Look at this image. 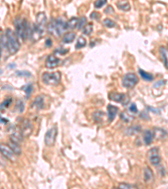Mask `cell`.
I'll use <instances>...</instances> for the list:
<instances>
[{"mask_svg":"<svg viewBox=\"0 0 168 189\" xmlns=\"http://www.w3.org/2000/svg\"><path fill=\"white\" fill-rule=\"evenodd\" d=\"M14 26L16 30V35L20 37L21 40H26L30 38L31 34V27L28 21L23 18L18 17L14 20Z\"/></svg>","mask_w":168,"mask_h":189,"instance_id":"1","label":"cell"},{"mask_svg":"<svg viewBox=\"0 0 168 189\" xmlns=\"http://www.w3.org/2000/svg\"><path fill=\"white\" fill-rule=\"evenodd\" d=\"M7 49L11 55H14L20 50V45L17 39V35L10 29H7L5 32Z\"/></svg>","mask_w":168,"mask_h":189,"instance_id":"2","label":"cell"},{"mask_svg":"<svg viewBox=\"0 0 168 189\" xmlns=\"http://www.w3.org/2000/svg\"><path fill=\"white\" fill-rule=\"evenodd\" d=\"M67 30V22L58 18L57 20H52L48 27V32L55 36H61L63 32Z\"/></svg>","mask_w":168,"mask_h":189,"instance_id":"3","label":"cell"},{"mask_svg":"<svg viewBox=\"0 0 168 189\" xmlns=\"http://www.w3.org/2000/svg\"><path fill=\"white\" fill-rule=\"evenodd\" d=\"M61 78L60 71H56V72H44L41 76L42 82L46 85H52L56 86L59 84V82Z\"/></svg>","mask_w":168,"mask_h":189,"instance_id":"4","label":"cell"},{"mask_svg":"<svg viewBox=\"0 0 168 189\" xmlns=\"http://www.w3.org/2000/svg\"><path fill=\"white\" fill-rule=\"evenodd\" d=\"M57 126L51 128L46 133V136H45V144L47 146H53L56 143V140H57Z\"/></svg>","mask_w":168,"mask_h":189,"instance_id":"5","label":"cell"},{"mask_svg":"<svg viewBox=\"0 0 168 189\" xmlns=\"http://www.w3.org/2000/svg\"><path fill=\"white\" fill-rule=\"evenodd\" d=\"M138 76L134 73H127L123 77L122 84L126 88H132L138 83Z\"/></svg>","mask_w":168,"mask_h":189,"instance_id":"6","label":"cell"},{"mask_svg":"<svg viewBox=\"0 0 168 189\" xmlns=\"http://www.w3.org/2000/svg\"><path fill=\"white\" fill-rule=\"evenodd\" d=\"M149 161L153 166H158L161 163V155H160L159 148L153 147L147 153Z\"/></svg>","mask_w":168,"mask_h":189,"instance_id":"7","label":"cell"},{"mask_svg":"<svg viewBox=\"0 0 168 189\" xmlns=\"http://www.w3.org/2000/svg\"><path fill=\"white\" fill-rule=\"evenodd\" d=\"M108 99L112 101L120 103L123 105H126L129 101V97L125 94V93H110L108 95Z\"/></svg>","mask_w":168,"mask_h":189,"instance_id":"8","label":"cell"},{"mask_svg":"<svg viewBox=\"0 0 168 189\" xmlns=\"http://www.w3.org/2000/svg\"><path fill=\"white\" fill-rule=\"evenodd\" d=\"M44 35V28L42 25L35 24L33 25L31 29V34H30V38L34 41H37Z\"/></svg>","mask_w":168,"mask_h":189,"instance_id":"9","label":"cell"},{"mask_svg":"<svg viewBox=\"0 0 168 189\" xmlns=\"http://www.w3.org/2000/svg\"><path fill=\"white\" fill-rule=\"evenodd\" d=\"M60 59L57 58V57H55L54 55H50L46 58V67L48 69H54L60 64Z\"/></svg>","mask_w":168,"mask_h":189,"instance_id":"10","label":"cell"},{"mask_svg":"<svg viewBox=\"0 0 168 189\" xmlns=\"http://www.w3.org/2000/svg\"><path fill=\"white\" fill-rule=\"evenodd\" d=\"M1 153H2V155H3L5 158H7L8 160H9V161H15V155H15V153H14L9 147L1 145Z\"/></svg>","mask_w":168,"mask_h":189,"instance_id":"11","label":"cell"},{"mask_svg":"<svg viewBox=\"0 0 168 189\" xmlns=\"http://www.w3.org/2000/svg\"><path fill=\"white\" fill-rule=\"evenodd\" d=\"M32 130H33V125L30 123V121L29 120H25L23 122V124H22V128H21V134L24 137H27L29 136L30 134L32 133Z\"/></svg>","mask_w":168,"mask_h":189,"instance_id":"12","label":"cell"},{"mask_svg":"<svg viewBox=\"0 0 168 189\" xmlns=\"http://www.w3.org/2000/svg\"><path fill=\"white\" fill-rule=\"evenodd\" d=\"M32 108L36 111L44 108V98L43 96H38L34 99V102L32 104Z\"/></svg>","mask_w":168,"mask_h":189,"instance_id":"13","label":"cell"},{"mask_svg":"<svg viewBox=\"0 0 168 189\" xmlns=\"http://www.w3.org/2000/svg\"><path fill=\"white\" fill-rule=\"evenodd\" d=\"M154 132L151 131V130H145V134H144V136H143V140H144V143H145L146 145H149L152 143L153 141V139H154Z\"/></svg>","mask_w":168,"mask_h":189,"instance_id":"14","label":"cell"},{"mask_svg":"<svg viewBox=\"0 0 168 189\" xmlns=\"http://www.w3.org/2000/svg\"><path fill=\"white\" fill-rule=\"evenodd\" d=\"M118 111H119L118 108L114 106V105H111V104L108 105V117L109 121L110 122L113 121V120L115 119Z\"/></svg>","mask_w":168,"mask_h":189,"instance_id":"15","label":"cell"},{"mask_svg":"<svg viewBox=\"0 0 168 189\" xmlns=\"http://www.w3.org/2000/svg\"><path fill=\"white\" fill-rule=\"evenodd\" d=\"M153 132H154L155 138L157 140H163L167 136V132L161 128H155Z\"/></svg>","mask_w":168,"mask_h":189,"instance_id":"16","label":"cell"},{"mask_svg":"<svg viewBox=\"0 0 168 189\" xmlns=\"http://www.w3.org/2000/svg\"><path fill=\"white\" fill-rule=\"evenodd\" d=\"M8 145H9V148L15 153V155H20V154L22 153V150H21V147H20V144L15 143V142L11 141L10 142L8 143Z\"/></svg>","mask_w":168,"mask_h":189,"instance_id":"17","label":"cell"},{"mask_svg":"<svg viewBox=\"0 0 168 189\" xmlns=\"http://www.w3.org/2000/svg\"><path fill=\"white\" fill-rule=\"evenodd\" d=\"M160 51H161V57H162L164 65L168 69V49L164 47V46H161L160 48Z\"/></svg>","mask_w":168,"mask_h":189,"instance_id":"18","label":"cell"},{"mask_svg":"<svg viewBox=\"0 0 168 189\" xmlns=\"http://www.w3.org/2000/svg\"><path fill=\"white\" fill-rule=\"evenodd\" d=\"M75 38H76V34L74 32H69L63 36L62 42L65 44H69V43L72 42Z\"/></svg>","mask_w":168,"mask_h":189,"instance_id":"19","label":"cell"},{"mask_svg":"<svg viewBox=\"0 0 168 189\" xmlns=\"http://www.w3.org/2000/svg\"><path fill=\"white\" fill-rule=\"evenodd\" d=\"M154 175H153V172L151 171L149 167H145V172H144V179L146 182H150L153 180Z\"/></svg>","mask_w":168,"mask_h":189,"instance_id":"20","label":"cell"},{"mask_svg":"<svg viewBox=\"0 0 168 189\" xmlns=\"http://www.w3.org/2000/svg\"><path fill=\"white\" fill-rule=\"evenodd\" d=\"M36 22H37L38 25H40L44 26L47 22V18H46V15L45 13H39V14L36 15Z\"/></svg>","mask_w":168,"mask_h":189,"instance_id":"21","label":"cell"},{"mask_svg":"<svg viewBox=\"0 0 168 189\" xmlns=\"http://www.w3.org/2000/svg\"><path fill=\"white\" fill-rule=\"evenodd\" d=\"M117 6L119 7V9L123 11H129L130 9V5L128 1H126V0H121L120 2H118Z\"/></svg>","mask_w":168,"mask_h":189,"instance_id":"22","label":"cell"},{"mask_svg":"<svg viewBox=\"0 0 168 189\" xmlns=\"http://www.w3.org/2000/svg\"><path fill=\"white\" fill-rule=\"evenodd\" d=\"M23 137L24 136H22L21 132L19 133L15 131V132H14L12 134L11 136H10V139H11L12 141H14L15 143L20 144V143L22 142V141H23Z\"/></svg>","mask_w":168,"mask_h":189,"instance_id":"23","label":"cell"},{"mask_svg":"<svg viewBox=\"0 0 168 189\" xmlns=\"http://www.w3.org/2000/svg\"><path fill=\"white\" fill-rule=\"evenodd\" d=\"M139 73H140V76H141L145 81L151 82V81L154 79V76H152V74L148 73V72H146V71H145L142 70V69H140V70H139Z\"/></svg>","mask_w":168,"mask_h":189,"instance_id":"24","label":"cell"},{"mask_svg":"<svg viewBox=\"0 0 168 189\" xmlns=\"http://www.w3.org/2000/svg\"><path fill=\"white\" fill-rule=\"evenodd\" d=\"M140 130H141L140 126H132L126 130V134L128 136H134L137 133L140 132Z\"/></svg>","mask_w":168,"mask_h":189,"instance_id":"25","label":"cell"},{"mask_svg":"<svg viewBox=\"0 0 168 189\" xmlns=\"http://www.w3.org/2000/svg\"><path fill=\"white\" fill-rule=\"evenodd\" d=\"M78 20L79 19H77V18H71L67 22V30H74L77 28Z\"/></svg>","mask_w":168,"mask_h":189,"instance_id":"26","label":"cell"},{"mask_svg":"<svg viewBox=\"0 0 168 189\" xmlns=\"http://www.w3.org/2000/svg\"><path fill=\"white\" fill-rule=\"evenodd\" d=\"M86 44H87V40H86V39L83 36L78 37L77 44H76V49L83 48V47L86 45Z\"/></svg>","mask_w":168,"mask_h":189,"instance_id":"27","label":"cell"},{"mask_svg":"<svg viewBox=\"0 0 168 189\" xmlns=\"http://www.w3.org/2000/svg\"><path fill=\"white\" fill-rule=\"evenodd\" d=\"M104 114H105V113H103V112H102V111H99V110L97 111V112H95V113H93V118L94 119H95V121L97 122L102 121Z\"/></svg>","mask_w":168,"mask_h":189,"instance_id":"28","label":"cell"},{"mask_svg":"<svg viewBox=\"0 0 168 189\" xmlns=\"http://www.w3.org/2000/svg\"><path fill=\"white\" fill-rule=\"evenodd\" d=\"M22 89L25 92L26 98L28 99L29 97H30V95L31 94L32 91H33V87H32L31 84H28V85H26V86H25V87H23Z\"/></svg>","mask_w":168,"mask_h":189,"instance_id":"29","label":"cell"},{"mask_svg":"<svg viewBox=\"0 0 168 189\" xmlns=\"http://www.w3.org/2000/svg\"><path fill=\"white\" fill-rule=\"evenodd\" d=\"M86 23H87V19H86L85 17L80 18L79 20H78V23H77V30L83 29V27H84V25H86Z\"/></svg>","mask_w":168,"mask_h":189,"instance_id":"30","label":"cell"},{"mask_svg":"<svg viewBox=\"0 0 168 189\" xmlns=\"http://www.w3.org/2000/svg\"><path fill=\"white\" fill-rule=\"evenodd\" d=\"M103 25L107 27V28H113L114 26L116 25V24L111 20L110 19H105L103 20Z\"/></svg>","mask_w":168,"mask_h":189,"instance_id":"31","label":"cell"},{"mask_svg":"<svg viewBox=\"0 0 168 189\" xmlns=\"http://www.w3.org/2000/svg\"><path fill=\"white\" fill-rule=\"evenodd\" d=\"M93 32V24H88L83 29V34L89 35Z\"/></svg>","mask_w":168,"mask_h":189,"instance_id":"32","label":"cell"},{"mask_svg":"<svg viewBox=\"0 0 168 189\" xmlns=\"http://www.w3.org/2000/svg\"><path fill=\"white\" fill-rule=\"evenodd\" d=\"M16 75L19 76H26V77L31 76V73L30 71H17Z\"/></svg>","mask_w":168,"mask_h":189,"instance_id":"33","label":"cell"},{"mask_svg":"<svg viewBox=\"0 0 168 189\" xmlns=\"http://www.w3.org/2000/svg\"><path fill=\"white\" fill-rule=\"evenodd\" d=\"M106 3H107V0H96V2L94 3V7H95L96 9H100V8H102Z\"/></svg>","mask_w":168,"mask_h":189,"instance_id":"34","label":"cell"},{"mask_svg":"<svg viewBox=\"0 0 168 189\" xmlns=\"http://www.w3.org/2000/svg\"><path fill=\"white\" fill-rule=\"evenodd\" d=\"M120 118L122 119V120H124V122H126V123H129V121H131V119H133L132 117H130V116H129L128 114L126 113H121V114H120Z\"/></svg>","mask_w":168,"mask_h":189,"instance_id":"35","label":"cell"},{"mask_svg":"<svg viewBox=\"0 0 168 189\" xmlns=\"http://www.w3.org/2000/svg\"><path fill=\"white\" fill-rule=\"evenodd\" d=\"M137 187L135 185H132V184H127V183H120L119 185V188H125V189H129V188H135Z\"/></svg>","mask_w":168,"mask_h":189,"instance_id":"36","label":"cell"},{"mask_svg":"<svg viewBox=\"0 0 168 189\" xmlns=\"http://www.w3.org/2000/svg\"><path fill=\"white\" fill-rule=\"evenodd\" d=\"M16 108L20 111V113L23 112L24 109H25V104H24L21 100H20V101L17 103V104H16Z\"/></svg>","mask_w":168,"mask_h":189,"instance_id":"37","label":"cell"},{"mask_svg":"<svg viewBox=\"0 0 168 189\" xmlns=\"http://www.w3.org/2000/svg\"><path fill=\"white\" fill-rule=\"evenodd\" d=\"M11 103H12L11 99H5V100L3 101V103H2V104H1V108H8L9 105L11 104Z\"/></svg>","mask_w":168,"mask_h":189,"instance_id":"38","label":"cell"},{"mask_svg":"<svg viewBox=\"0 0 168 189\" xmlns=\"http://www.w3.org/2000/svg\"><path fill=\"white\" fill-rule=\"evenodd\" d=\"M129 111L131 113H137V107H136V104H132L129 106Z\"/></svg>","mask_w":168,"mask_h":189,"instance_id":"39","label":"cell"},{"mask_svg":"<svg viewBox=\"0 0 168 189\" xmlns=\"http://www.w3.org/2000/svg\"><path fill=\"white\" fill-rule=\"evenodd\" d=\"M104 12H105L106 14H114V9H113V7H112V6H108V7H107V9L104 10Z\"/></svg>","mask_w":168,"mask_h":189,"instance_id":"40","label":"cell"},{"mask_svg":"<svg viewBox=\"0 0 168 189\" xmlns=\"http://www.w3.org/2000/svg\"><path fill=\"white\" fill-rule=\"evenodd\" d=\"M90 17H91L92 19H96V20H98V19L100 18V14H98V13L93 12V13L90 15Z\"/></svg>","mask_w":168,"mask_h":189,"instance_id":"41","label":"cell"},{"mask_svg":"<svg viewBox=\"0 0 168 189\" xmlns=\"http://www.w3.org/2000/svg\"><path fill=\"white\" fill-rule=\"evenodd\" d=\"M166 82V80H161V81H160L159 82H157V83L154 85V87H155V88H157V87H158V88H159L161 85H165Z\"/></svg>","mask_w":168,"mask_h":189,"instance_id":"42","label":"cell"},{"mask_svg":"<svg viewBox=\"0 0 168 189\" xmlns=\"http://www.w3.org/2000/svg\"><path fill=\"white\" fill-rule=\"evenodd\" d=\"M46 46H48V47L52 46V40H50V39H47V40H46Z\"/></svg>","mask_w":168,"mask_h":189,"instance_id":"43","label":"cell"},{"mask_svg":"<svg viewBox=\"0 0 168 189\" xmlns=\"http://www.w3.org/2000/svg\"><path fill=\"white\" fill-rule=\"evenodd\" d=\"M56 51H57V52H59V53L61 54V55H64V54L66 53V52H67L68 51V50H61V49H59V50H57Z\"/></svg>","mask_w":168,"mask_h":189,"instance_id":"44","label":"cell"},{"mask_svg":"<svg viewBox=\"0 0 168 189\" xmlns=\"http://www.w3.org/2000/svg\"><path fill=\"white\" fill-rule=\"evenodd\" d=\"M1 123L3 124H5L8 123V120H7L6 119H3V118H1Z\"/></svg>","mask_w":168,"mask_h":189,"instance_id":"45","label":"cell"}]
</instances>
